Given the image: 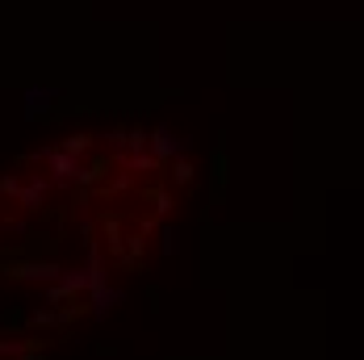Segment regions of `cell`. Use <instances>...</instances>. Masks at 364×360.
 <instances>
[{"instance_id": "1", "label": "cell", "mask_w": 364, "mask_h": 360, "mask_svg": "<svg viewBox=\"0 0 364 360\" xmlns=\"http://www.w3.org/2000/svg\"><path fill=\"white\" fill-rule=\"evenodd\" d=\"M50 168H55L59 176H72V172H80V168L72 164V155H68V151H55V155H50Z\"/></svg>"}, {"instance_id": "2", "label": "cell", "mask_w": 364, "mask_h": 360, "mask_svg": "<svg viewBox=\"0 0 364 360\" xmlns=\"http://www.w3.org/2000/svg\"><path fill=\"white\" fill-rule=\"evenodd\" d=\"M63 151H68V155H80V151H88V134H75V139H68V143H63Z\"/></svg>"}, {"instance_id": "3", "label": "cell", "mask_w": 364, "mask_h": 360, "mask_svg": "<svg viewBox=\"0 0 364 360\" xmlns=\"http://www.w3.org/2000/svg\"><path fill=\"white\" fill-rule=\"evenodd\" d=\"M151 143H155V151H159V155H172V134H168V130H159Z\"/></svg>"}, {"instance_id": "4", "label": "cell", "mask_w": 364, "mask_h": 360, "mask_svg": "<svg viewBox=\"0 0 364 360\" xmlns=\"http://www.w3.org/2000/svg\"><path fill=\"white\" fill-rule=\"evenodd\" d=\"M176 180H181V184H188V180H193V168H188V164H176Z\"/></svg>"}, {"instance_id": "5", "label": "cell", "mask_w": 364, "mask_h": 360, "mask_svg": "<svg viewBox=\"0 0 364 360\" xmlns=\"http://www.w3.org/2000/svg\"><path fill=\"white\" fill-rule=\"evenodd\" d=\"M26 360H42V356H30V352H26Z\"/></svg>"}]
</instances>
